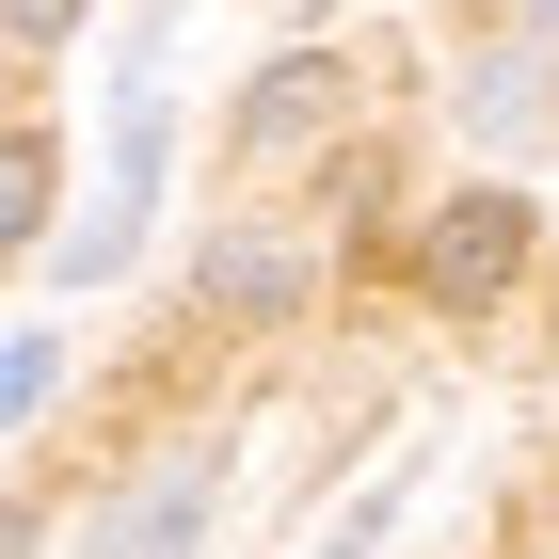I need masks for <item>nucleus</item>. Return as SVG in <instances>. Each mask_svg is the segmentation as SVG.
Listing matches in <instances>:
<instances>
[{
  "label": "nucleus",
  "instance_id": "1",
  "mask_svg": "<svg viewBox=\"0 0 559 559\" xmlns=\"http://www.w3.org/2000/svg\"><path fill=\"white\" fill-rule=\"evenodd\" d=\"M512 272H527V192H448L416 224V288L431 304H512Z\"/></svg>",
  "mask_w": 559,
  "mask_h": 559
},
{
  "label": "nucleus",
  "instance_id": "2",
  "mask_svg": "<svg viewBox=\"0 0 559 559\" xmlns=\"http://www.w3.org/2000/svg\"><path fill=\"white\" fill-rule=\"evenodd\" d=\"M144 176H160V81L129 64V96H112V209H96L81 240H64V272H112V257H129V209H144Z\"/></svg>",
  "mask_w": 559,
  "mask_h": 559
},
{
  "label": "nucleus",
  "instance_id": "3",
  "mask_svg": "<svg viewBox=\"0 0 559 559\" xmlns=\"http://www.w3.org/2000/svg\"><path fill=\"white\" fill-rule=\"evenodd\" d=\"M192 527H209V448H176L160 479H129V496H112V527H96V559H176Z\"/></svg>",
  "mask_w": 559,
  "mask_h": 559
},
{
  "label": "nucleus",
  "instance_id": "4",
  "mask_svg": "<svg viewBox=\"0 0 559 559\" xmlns=\"http://www.w3.org/2000/svg\"><path fill=\"white\" fill-rule=\"evenodd\" d=\"M209 304H224V320H288V304H304V257H288V240H224V257H209Z\"/></svg>",
  "mask_w": 559,
  "mask_h": 559
},
{
  "label": "nucleus",
  "instance_id": "5",
  "mask_svg": "<svg viewBox=\"0 0 559 559\" xmlns=\"http://www.w3.org/2000/svg\"><path fill=\"white\" fill-rule=\"evenodd\" d=\"M320 112H336V64H272V81L240 96V144H257V160H272V144H304V129H320Z\"/></svg>",
  "mask_w": 559,
  "mask_h": 559
},
{
  "label": "nucleus",
  "instance_id": "6",
  "mask_svg": "<svg viewBox=\"0 0 559 559\" xmlns=\"http://www.w3.org/2000/svg\"><path fill=\"white\" fill-rule=\"evenodd\" d=\"M48 176H64V160H48V144H0V257H16V240H33V224H48Z\"/></svg>",
  "mask_w": 559,
  "mask_h": 559
},
{
  "label": "nucleus",
  "instance_id": "7",
  "mask_svg": "<svg viewBox=\"0 0 559 559\" xmlns=\"http://www.w3.org/2000/svg\"><path fill=\"white\" fill-rule=\"evenodd\" d=\"M48 384H64V352H48V336H16V352H0V431L33 416V400H48Z\"/></svg>",
  "mask_w": 559,
  "mask_h": 559
},
{
  "label": "nucleus",
  "instance_id": "8",
  "mask_svg": "<svg viewBox=\"0 0 559 559\" xmlns=\"http://www.w3.org/2000/svg\"><path fill=\"white\" fill-rule=\"evenodd\" d=\"M64 16H81V0H0V33H16V48H48Z\"/></svg>",
  "mask_w": 559,
  "mask_h": 559
},
{
  "label": "nucleus",
  "instance_id": "9",
  "mask_svg": "<svg viewBox=\"0 0 559 559\" xmlns=\"http://www.w3.org/2000/svg\"><path fill=\"white\" fill-rule=\"evenodd\" d=\"M0 559H33V527H16V512H0Z\"/></svg>",
  "mask_w": 559,
  "mask_h": 559
}]
</instances>
